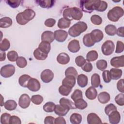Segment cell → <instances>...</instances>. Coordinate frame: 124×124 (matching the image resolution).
<instances>
[{"label": "cell", "instance_id": "obj_8", "mask_svg": "<svg viewBox=\"0 0 124 124\" xmlns=\"http://www.w3.org/2000/svg\"><path fill=\"white\" fill-rule=\"evenodd\" d=\"M40 77L43 82L47 83L52 80L54 78V74L51 70L47 69L42 72Z\"/></svg>", "mask_w": 124, "mask_h": 124}, {"label": "cell", "instance_id": "obj_55", "mask_svg": "<svg viewBox=\"0 0 124 124\" xmlns=\"http://www.w3.org/2000/svg\"><path fill=\"white\" fill-rule=\"evenodd\" d=\"M124 50V43L120 41H118L116 43V47L115 53H120L123 52Z\"/></svg>", "mask_w": 124, "mask_h": 124}, {"label": "cell", "instance_id": "obj_64", "mask_svg": "<svg viewBox=\"0 0 124 124\" xmlns=\"http://www.w3.org/2000/svg\"><path fill=\"white\" fill-rule=\"evenodd\" d=\"M6 58V53L4 51H0V61L2 62L5 60Z\"/></svg>", "mask_w": 124, "mask_h": 124}, {"label": "cell", "instance_id": "obj_61", "mask_svg": "<svg viewBox=\"0 0 124 124\" xmlns=\"http://www.w3.org/2000/svg\"><path fill=\"white\" fill-rule=\"evenodd\" d=\"M55 118L52 116H46L44 120L45 124H53L55 123Z\"/></svg>", "mask_w": 124, "mask_h": 124}, {"label": "cell", "instance_id": "obj_3", "mask_svg": "<svg viewBox=\"0 0 124 124\" xmlns=\"http://www.w3.org/2000/svg\"><path fill=\"white\" fill-rule=\"evenodd\" d=\"M87 24L83 21H79L73 25L68 30L69 34L73 37L78 36L87 29Z\"/></svg>", "mask_w": 124, "mask_h": 124}, {"label": "cell", "instance_id": "obj_29", "mask_svg": "<svg viewBox=\"0 0 124 124\" xmlns=\"http://www.w3.org/2000/svg\"><path fill=\"white\" fill-rule=\"evenodd\" d=\"M71 24V21L64 18L62 17L61 18L58 22L57 26L60 29H64L68 28L70 27Z\"/></svg>", "mask_w": 124, "mask_h": 124}, {"label": "cell", "instance_id": "obj_56", "mask_svg": "<svg viewBox=\"0 0 124 124\" xmlns=\"http://www.w3.org/2000/svg\"><path fill=\"white\" fill-rule=\"evenodd\" d=\"M82 69L86 72H90L93 70V65L90 62H86L81 67Z\"/></svg>", "mask_w": 124, "mask_h": 124}, {"label": "cell", "instance_id": "obj_53", "mask_svg": "<svg viewBox=\"0 0 124 124\" xmlns=\"http://www.w3.org/2000/svg\"><path fill=\"white\" fill-rule=\"evenodd\" d=\"M86 62L85 59L82 56H78L75 59V62L79 67H82Z\"/></svg>", "mask_w": 124, "mask_h": 124}, {"label": "cell", "instance_id": "obj_45", "mask_svg": "<svg viewBox=\"0 0 124 124\" xmlns=\"http://www.w3.org/2000/svg\"><path fill=\"white\" fill-rule=\"evenodd\" d=\"M16 63L17 66L21 68L25 67L27 65V61L26 59L22 56L18 57L16 61Z\"/></svg>", "mask_w": 124, "mask_h": 124}, {"label": "cell", "instance_id": "obj_39", "mask_svg": "<svg viewBox=\"0 0 124 124\" xmlns=\"http://www.w3.org/2000/svg\"><path fill=\"white\" fill-rule=\"evenodd\" d=\"M65 76H73L76 78L78 77V72L74 67H69L65 71Z\"/></svg>", "mask_w": 124, "mask_h": 124}, {"label": "cell", "instance_id": "obj_43", "mask_svg": "<svg viewBox=\"0 0 124 124\" xmlns=\"http://www.w3.org/2000/svg\"><path fill=\"white\" fill-rule=\"evenodd\" d=\"M10 47V43L9 41L6 38L3 39L0 44V50L2 51H5L8 50Z\"/></svg>", "mask_w": 124, "mask_h": 124}, {"label": "cell", "instance_id": "obj_6", "mask_svg": "<svg viewBox=\"0 0 124 124\" xmlns=\"http://www.w3.org/2000/svg\"><path fill=\"white\" fill-rule=\"evenodd\" d=\"M114 47L115 45L113 41L111 40H107L102 45L101 50L104 55L108 56L113 53Z\"/></svg>", "mask_w": 124, "mask_h": 124}, {"label": "cell", "instance_id": "obj_41", "mask_svg": "<svg viewBox=\"0 0 124 124\" xmlns=\"http://www.w3.org/2000/svg\"><path fill=\"white\" fill-rule=\"evenodd\" d=\"M56 105L52 102H46L43 106V109L46 112H52L54 111Z\"/></svg>", "mask_w": 124, "mask_h": 124}, {"label": "cell", "instance_id": "obj_58", "mask_svg": "<svg viewBox=\"0 0 124 124\" xmlns=\"http://www.w3.org/2000/svg\"><path fill=\"white\" fill-rule=\"evenodd\" d=\"M10 124H21V121L20 119L15 115L11 116L9 121Z\"/></svg>", "mask_w": 124, "mask_h": 124}, {"label": "cell", "instance_id": "obj_27", "mask_svg": "<svg viewBox=\"0 0 124 124\" xmlns=\"http://www.w3.org/2000/svg\"><path fill=\"white\" fill-rule=\"evenodd\" d=\"M12 20L9 17H3L0 19V27L1 28H8L12 25Z\"/></svg>", "mask_w": 124, "mask_h": 124}, {"label": "cell", "instance_id": "obj_31", "mask_svg": "<svg viewBox=\"0 0 124 124\" xmlns=\"http://www.w3.org/2000/svg\"><path fill=\"white\" fill-rule=\"evenodd\" d=\"M31 78L28 75H23L19 77L18 79V83L21 87L26 88L27 87L28 83Z\"/></svg>", "mask_w": 124, "mask_h": 124}, {"label": "cell", "instance_id": "obj_32", "mask_svg": "<svg viewBox=\"0 0 124 124\" xmlns=\"http://www.w3.org/2000/svg\"><path fill=\"white\" fill-rule=\"evenodd\" d=\"M34 58L38 60H45L47 57V54L41 51L38 48H37L33 51Z\"/></svg>", "mask_w": 124, "mask_h": 124}, {"label": "cell", "instance_id": "obj_5", "mask_svg": "<svg viewBox=\"0 0 124 124\" xmlns=\"http://www.w3.org/2000/svg\"><path fill=\"white\" fill-rule=\"evenodd\" d=\"M98 0H81L80 1V6L83 11L91 13L95 10Z\"/></svg>", "mask_w": 124, "mask_h": 124}, {"label": "cell", "instance_id": "obj_9", "mask_svg": "<svg viewBox=\"0 0 124 124\" xmlns=\"http://www.w3.org/2000/svg\"><path fill=\"white\" fill-rule=\"evenodd\" d=\"M31 99L29 95L26 93L22 94L18 100V105L22 108H27L31 103Z\"/></svg>", "mask_w": 124, "mask_h": 124}, {"label": "cell", "instance_id": "obj_60", "mask_svg": "<svg viewBox=\"0 0 124 124\" xmlns=\"http://www.w3.org/2000/svg\"><path fill=\"white\" fill-rule=\"evenodd\" d=\"M117 88L118 90L122 93H124V79H121L119 80L117 83Z\"/></svg>", "mask_w": 124, "mask_h": 124}, {"label": "cell", "instance_id": "obj_36", "mask_svg": "<svg viewBox=\"0 0 124 124\" xmlns=\"http://www.w3.org/2000/svg\"><path fill=\"white\" fill-rule=\"evenodd\" d=\"M75 106L76 108L79 109H84L88 106L87 103L82 98H80L75 101Z\"/></svg>", "mask_w": 124, "mask_h": 124}, {"label": "cell", "instance_id": "obj_40", "mask_svg": "<svg viewBox=\"0 0 124 124\" xmlns=\"http://www.w3.org/2000/svg\"><path fill=\"white\" fill-rule=\"evenodd\" d=\"M72 91V88L66 86L62 85L59 88V93L63 96H67Z\"/></svg>", "mask_w": 124, "mask_h": 124}, {"label": "cell", "instance_id": "obj_34", "mask_svg": "<svg viewBox=\"0 0 124 124\" xmlns=\"http://www.w3.org/2000/svg\"><path fill=\"white\" fill-rule=\"evenodd\" d=\"M70 121L73 124H79L82 121V116L79 113H74L71 115Z\"/></svg>", "mask_w": 124, "mask_h": 124}, {"label": "cell", "instance_id": "obj_23", "mask_svg": "<svg viewBox=\"0 0 124 124\" xmlns=\"http://www.w3.org/2000/svg\"><path fill=\"white\" fill-rule=\"evenodd\" d=\"M98 100L101 104H106L109 101L110 96L107 92H101L98 95Z\"/></svg>", "mask_w": 124, "mask_h": 124}, {"label": "cell", "instance_id": "obj_35", "mask_svg": "<svg viewBox=\"0 0 124 124\" xmlns=\"http://www.w3.org/2000/svg\"><path fill=\"white\" fill-rule=\"evenodd\" d=\"M100 84V76L96 73L93 74L91 77V85L94 88L98 87Z\"/></svg>", "mask_w": 124, "mask_h": 124}, {"label": "cell", "instance_id": "obj_63", "mask_svg": "<svg viewBox=\"0 0 124 124\" xmlns=\"http://www.w3.org/2000/svg\"><path fill=\"white\" fill-rule=\"evenodd\" d=\"M116 33L118 36L122 37H124V27H119L116 31Z\"/></svg>", "mask_w": 124, "mask_h": 124}, {"label": "cell", "instance_id": "obj_22", "mask_svg": "<svg viewBox=\"0 0 124 124\" xmlns=\"http://www.w3.org/2000/svg\"><path fill=\"white\" fill-rule=\"evenodd\" d=\"M76 84V78L73 76H66L62 81V85L72 89Z\"/></svg>", "mask_w": 124, "mask_h": 124}, {"label": "cell", "instance_id": "obj_18", "mask_svg": "<svg viewBox=\"0 0 124 124\" xmlns=\"http://www.w3.org/2000/svg\"><path fill=\"white\" fill-rule=\"evenodd\" d=\"M57 61L61 64L65 65L69 63L70 61V57L67 53L62 52L57 56Z\"/></svg>", "mask_w": 124, "mask_h": 124}, {"label": "cell", "instance_id": "obj_12", "mask_svg": "<svg viewBox=\"0 0 124 124\" xmlns=\"http://www.w3.org/2000/svg\"><path fill=\"white\" fill-rule=\"evenodd\" d=\"M55 39L59 42H63L65 41L67 36V32L62 30H58L54 32Z\"/></svg>", "mask_w": 124, "mask_h": 124}, {"label": "cell", "instance_id": "obj_10", "mask_svg": "<svg viewBox=\"0 0 124 124\" xmlns=\"http://www.w3.org/2000/svg\"><path fill=\"white\" fill-rule=\"evenodd\" d=\"M40 82L36 78H31L28 83L27 88L32 92H37L40 90Z\"/></svg>", "mask_w": 124, "mask_h": 124}, {"label": "cell", "instance_id": "obj_14", "mask_svg": "<svg viewBox=\"0 0 124 124\" xmlns=\"http://www.w3.org/2000/svg\"><path fill=\"white\" fill-rule=\"evenodd\" d=\"M109 122L111 124H117L121 120V115L117 110L111 112L108 115Z\"/></svg>", "mask_w": 124, "mask_h": 124}, {"label": "cell", "instance_id": "obj_13", "mask_svg": "<svg viewBox=\"0 0 124 124\" xmlns=\"http://www.w3.org/2000/svg\"><path fill=\"white\" fill-rule=\"evenodd\" d=\"M90 34L93 40L95 43L100 42L104 37L103 32L99 29H94L93 30Z\"/></svg>", "mask_w": 124, "mask_h": 124}, {"label": "cell", "instance_id": "obj_30", "mask_svg": "<svg viewBox=\"0 0 124 124\" xmlns=\"http://www.w3.org/2000/svg\"><path fill=\"white\" fill-rule=\"evenodd\" d=\"M36 2L43 8H51L54 4L55 1L52 0H37Z\"/></svg>", "mask_w": 124, "mask_h": 124}, {"label": "cell", "instance_id": "obj_15", "mask_svg": "<svg viewBox=\"0 0 124 124\" xmlns=\"http://www.w3.org/2000/svg\"><path fill=\"white\" fill-rule=\"evenodd\" d=\"M67 47L71 52L76 53L78 52L80 48L79 41L76 39L71 40L69 43Z\"/></svg>", "mask_w": 124, "mask_h": 124}, {"label": "cell", "instance_id": "obj_38", "mask_svg": "<svg viewBox=\"0 0 124 124\" xmlns=\"http://www.w3.org/2000/svg\"><path fill=\"white\" fill-rule=\"evenodd\" d=\"M117 29L115 26L112 24H108L105 28L106 33L109 36H114L116 33Z\"/></svg>", "mask_w": 124, "mask_h": 124}, {"label": "cell", "instance_id": "obj_16", "mask_svg": "<svg viewBox=\"0 0 124 124\" xmlns=\"http://www.w3.org/2000/svg\"><path fill=\"white\" fill-rule=\"evenodd\" d=\"M55 39L54 33L49 31H44L41 35L42 41H46L51 43Z\"/></svg>", "mask_w": 124, "mask_h": 124}, {"label": "cell", "instance_id": "obj_46", "mask_svg": "<svg viewBox=\"0 0 124 124\" xmlns=\"http://www.w3.org/2000/svg\"><path fill=\"white\" fill-rule=\"evenodd\" d=\"M7 56L8 60L12 62L16 61L18 58L17 53L14 50L9 51L7 54Z\"/></svg>", "mask_w": 124, "mask_h": 124}, {"label": "cell", "instance_id": "obj_28", "mask_svg": "<svg viewBox=\"0 0 124 124\" xmlns=\"http://www.w3.org/2000/svg\"><path fill=\"white\" fill-rule=\"evenodd\" d=\"M83 43L84 45L86 47H91L95 44V43L92 39L90 33H87L84 35L83 37Z\"/></svg>", "mask_w": 124, "mask_h": 124}, {"label": "cell", "instance_id": "obj_44", "mask_svg": "<svg viewBox=\"0 0 124 124\" xmlns=\"http://www.w3.org/2000/svg\"><path fill=\"white\" fill-rule=\"evenodd\" d=\"M96 65L98 69L100 71H104L107 67L108 63L105 60H100L97 61Z\"/></svg>", "mask_w": 124, "mask_h": 124}, {"label": "cell", "instance_id": "obj_20", "mask_svg": "<svg viewBox=\"0 0 124 124\" xmlns=\"http://www.w3.org/2000/svg\"><path fill=\"white\" fill-rule=\"evenodd\" d=\"M69 109L62 106L61 105H56L54 109V112L56 114L60 116H63L66 115L68 112Z\"/></svg>", "mask_w": 124, "mask_h": 124}, {"label": "cell", "instance_id": "obj_2", "mask_svg": "<svg viewBox=\"0 0 124 124\" xmlns=\"http://www.w3.org/2000/svg\"><path fill=\"white\" fill-rule=\"evenodd\" d=\"M63 17L69 20H79L83 16L82 11L78 7H74L65 9L62 13Z\"/></svg>", "mask_w": 124, "mask_h": 124}, {"label": "cell", "instance_id": "obj_1", "mask_svg": "<svg viewBox=\"0 0 124 124\" xmlns=\"http://www.w3.org/2000/svg\"><path fill=\"white\" fill-rule=\"evenodd\" d=\"M35 16V12L32 9L28 8L23 12L19 13L16 16L17 23L21 25H24L31 20Z\"/></svg>", "mask_w": 124, "mask_h": 124}, {"label": "cell", "instance_id": "obj_25", "mask_svg": "<svg viewBox=\"0 0 124 124\" xmlns=\"http://www.w3.org/2000/svg\"><path fill=\"white\" fill-rule=\"evenodd\" d=\"M43 52L48 54L51 49L50 43L46 41H42L38 47Z\"/></svg>", "mask_w": 124, "mask_h": 124}, {"label": "cell", "instance_id": "obj_21", "mask_svg": "<svg viewBox=\"0 0 124 124\" xmlns=\"http://www.w3.org/2000/svg\"><path fill=\"white\" fill-rule=\"evenodd\" d=\"M86 97L90 100L95 99L97 95V90L93 86L89 87L85 92Z\"/></svg>", "mask_w": 124, "mask_h": 124}, {"label": "cell", "instance_id": "obj_54", "mask_svg": "<svg viewBox=\"0 0 124 124\" xmlns=\"http://www.w3.org/2000/svg\"><path fill=\"white\" fill-rule=\"evenodd\" d=\"M102 77H103L104 81L107 83L110 82L111 80L109 71L108 70H105L103 72Z\"/></svg>", "mask_w": 124, "mask_h": 124}, {"label": "cell", "instance_id": "obj_26", "mask_svg": "<svg viewBox=\"0 0 124 124\" xmlns=\"http://www.w3.org/2000/svg\"><path fill=\"white\" fill-rule=\"evenodd\" d=\"M111 78L113 80H117L119 79L122 75V70L120 69L111 68L109 71Z\"/></svg>", "mask_w": 124, "mask_h": 124}, {"label": "cell", "instance_id": "obj_62", "mask_svg": "<svg viewBox=\"0 0 124 124\" xmlns=\"http://www.w3.org/2000/svg\"><path fill=\"white\" fill-rule=\"evenodd\" d=\"M66 123V121H65V119L62 117V116H60V117H58L57 118H56L55 119V123L54 124H65Z\"/></svg>", "mask_w": 124, "mask_h": 124}, {"label": "cell", "instance_id": "obj_50", "mask_svg": "<svg viewBox=\"0 0 124 124\" xmlns=\"http://www.w3.org/2000/svg\"><path fill=\"white\" fill-rule=\"evenodd\" d=\"M115 101L116 103L120 106L124 105V94L123 93H119L115 97Z\"/></svg>", "mask_w": 124, "mask_h": 124}, {"label": "cell", "instance_id": "obj_24", "mask_svg": "<svg viewBox=\"0 0 124 124\" xmlns=\"http://www.w3.org/2000/svg\"><path fill=\"white\" fill-rule=\"evenodd\" d=\"M88 77L86 75L84 74H80L78 76L77 83L79 87L81 88L86 87L88 84Z\"/></svg>", "mask_w": 124, "mask_h": 124}, {"label": "cell", "instance_id": "obj_17", "mask_svg": "<svg viewBox=\"0 0 124 124\" xmlns=\"http://www.w3.org/2000/svg\"><path fill=\"white\" fill-rule=\"evenodd\" d=\"M87 120L89 124H100L102 123L99 117L94 113H89L87 116Z\"/></svg>", "mask_w": 124, "mask_h": 124}, {"label": "cell", "instance_id": "obj_7", "mask_svg": "<svg viewBox=\"0 0 124 124\" xmlns=\"http://www.w3.org/2000/svg\"><path fill=\"white\" fill-rule=\"evenodd\" d=\"M15 72V67L13 64H8L3 66L0 69V75L4 78H8L12 77Z\"/></svg>", "mask_w": 124, "mask_h": 124}, {"label": "cell", "instance_id": "obj_33", "mask_svg": "<svg viewBox=\"0 0 124 124\" xmlns=\"http://www.w3.org/2000/svg\"><path fill=\"white\" fill-rule=\"evenodd\" d=\"M4 106L6 110L11 111L16 108L17 103L14 100H8L4 103Z\"/></svg>", "mask_w": 124, "mask_h": 124}, {"label": "cell", "instance_id": "obj_52", "mask_svg": "<svg viewBox=\"0 0 124 124\" xmlns=\"http://www.w3.org/2000/svg\"><path fill=\"white\" fill-rule=\"evenodd\" d=\"M117 110V107L112 103L109 104L108 105H107L106 107L105 108V112L106 114V115H108L111 112L114 110Z\"/></svg>", "mask_w": 124, "mask_h": 124}, {"label": "cell", "instance_id": "obj_51", "mask_svg": "<svg viewBox=\"0 0 124 124\" xmlns=\"http://www.w3.org/2000/svg\"><path fill=\"white\" fill-rule=\"evenodd\" d=\"M11 115L7 113H4L2 114L0 117V123L1 124H9Z\"/></svg>", "mask_w": 124, "mask_h": 124}, {"label": "cell", "instance_id": "obj_48", "mask_svg": "<svg viewBox=\"0 0 124 124\" xmlns=\"http://www.w3.org/2000/svg\"><path fill=\"white\" fill-rule=\"evenodd\" d=\"M82 92L81 90L79 89H76L75 90L73 93L71 94V97L72 99L75 102L77 100L80 99V98H82Z\"/></svg>", "mask_w": 124, "mask_h": 124}, {"label": "cell", "instance_id": "obj_49", "mask_svg": "<svg viewBox=\"0 0 124 124\" xmlns=\"http://www.w3.org/2000/svg\"><path fill=\"white\" fill-rule=\"evenodd\" d=\"M91 21L95 25H100L102 22V19L99 16L93 15L91 17Z\"/></svg>", "mask_w": 124, "mask_h": 124}, {"label": "cell", "instance_id": "obj_59", "mask_svg": "<svg viewBox=\"0 0 124 124\" xmlns=\"http://www.w3.org/2000/svg\"><path fill=\"white\" fill-rule=\"evenodd\" d=\"M56 23V20L53 18H48L45 21V25L47 27H52Z\"/></svg>", "mask_w": 124, "mask_h": 124}, {"label": "cell", "instance_id": "obj_42", "mask_svg": "<svg viewBox=\"0 0 124 124\" xmlns=\"http://www.w3.org/2000/svg\"><path fill=\"white\" fill-rule=\"evenodd\" d=\"M108 4L104 0H99L98 1L97 7L95 9L96 11L98 12H104L107 9Z\"/></svg>", "mask_w": 124, "mask_h": 124}, {"label": "cell", "instance_id": "obj_19", "mask_svg": "<svg viewBox=\"0 0 124 124\" xmlns=\"http://www.w3.org/2000/svg\"><path fill=\"white\" fill-rule=\"evenodd\" d=\"M60 104L62 105V106L68 108L69 110L70 109H76V108L75 106V104L70 100L62 97L60 99V101H59Z\"/></svg>", "mask_w": 124, "mask_h": 124}, {"label": "cell", "instance_id": "obj_4", "mask_svg": "<svg viewBox=\"0 0 124 124\" xmlns=\"http://www.w3.org/2000/svg\"><path fill=\"white\" fill-rule=\"evenodd\" d=\"M124 9L120 6H115L110 9L107 14L108 18L111 21L117 22L124 15Z\"/></svg>", "mask_w": 124, "mask_h": 124}, {"label": "cell", "instance_id": "obj_47", "mask_svg": "<svg viewBox=\"0 0 124 124\" xmlns=\"http://www.w3.org/2000/svg\"><path fill=\"white\" fill-rule=\"evenodd\" d=\"M43 97L39 94L33 95L31 96V101L36 105H40L43 101Z\"/></svg>", "mask_w": 124, "mask_h": 124}, {"label": "cell", "instance_id": "obj_11", "mask_svg": "<svg viewBox=\"0 0 124 124\" xmlns=\"http://www.w3.org/2000/svg\"><path fill=\"white\" fill-rule=\"evenodd\" d=\"M110 64L115 67H123L124 66V56L122 55L121 56L114 57L110 60Z\"/></svg>", "mask_w": 124, "mask_h": 124}, {"label": "cell", "instance_id": "obj_37", "mask_svg": "<svg viewBox=\"0 0 124 124\" xmlns=\"http://www.w3.org/2000/svg\"><path fill=\"white\" fill-rule=\"evenodd\" d=\"M98 58V53L95 50L89 51L86 55V60L88 62H93Z\"/></svg>", "mask_w": 124, "mask_h": 124}, {"label": "cell", "instance_id": "obj_57", "mask_svg": "<svg viewBox=\"0 0 124 124\" xmlns=\"http://www.w3.org/2000/svg\"><path fill=\"white\" fill-rule=\"evenodd\" d=\"M21 0H6V2L12 8H16L21 3Z\"/></svg>", "mask_w": 124, "mask_h": 124}]
</instances>
